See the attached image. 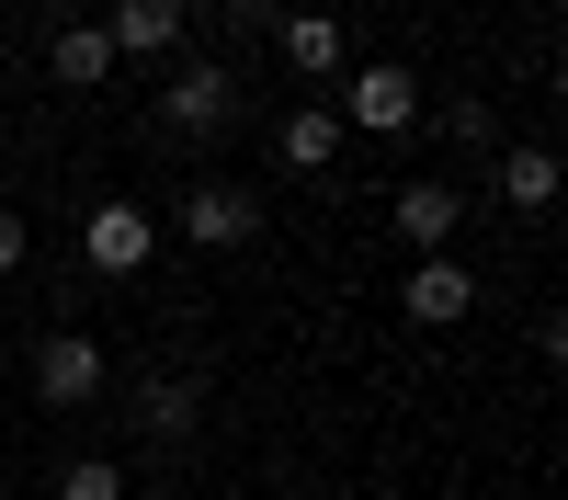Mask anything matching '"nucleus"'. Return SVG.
<instances>
[{"label": "nucleus", "instance_id": "nucleus-6", "mask_svg": "<svg viewBox=\"0 0 568 500\" xmlns=\"http://www.w3.org/2000/svg\"><path fill=\"white\" fill-rule=\"evenodd\" d=\"M103 376H114V364H103L91 330H45V341H34V398H45V409H91Z\"/></svg>", "mask_w": 568, "mask_h": 500}, {"label": "nucleus", "instance_id": "nucleus-2", "mask_svg": "<svg viewBox=\"0 0 568 500\" xmlns=\"http://www.w3.org/2000/svg\"><path fill=\"white\" fill-rule=\"evenodd\" d=\"M420 125V80L398 58H353L342 69V136H409Z\"/></svg>", "mask_w": 568, "mask_h": 500}, {"label": "nucleus", "instance_id": "nucleus-11", "mask_svg": "<svg viewBox=\"0 0 568 500\" xmlns=\"http://www.w3.org/2000/svg\"><path fill=\"white\" fill-rule=\"evenodd\" d=\"M489 205H511V216H546V205H557V149H535V136L489 149Z\"/></svg>", "mask_w": 568, "mask_h": 500}, {"label": "nucleus", "instance_id": "nucleus-4", "mask_svg": "<svg viewBox=\"0 0 568 500\" xmlns=\"http://www.w3.org/2000/svg\"><path fill=\"white\" fill-rule=\"evenodd\" d=\"M103 45H114V69H171L182 45H194V12H182V0H114Z\"/></svg>", "mask_w": 568, "mask_h": 500}, {"label": "nucleus", "instance_id": "nucleus-7", "mask_svg": "<svg viewBox=\"0 0 568 500\" xmlns=\"http://www.w3.org/2000/svg\"><path fill=\"white\" fill-rule=\"evenodd\" d=\"M273 58L296 69L307 91H329V80L353 69V23H342V12H284V23H273Z\"/></svg>", "mask_w": 568, "mask_h": 500}, {"label": "nucleus", "instance_id": "nucleus-16", "mask_svg": "<svg viewBox=\"0 0 568 500\" xmlns=\"http://www.w3.org/2000/svg\"><path fill=\"white\" fill-rule=\"evenodd\" d=\"M23 262H34V227H23L12 205H0V285H12V273H23Z\"/></svg>", "mask_w": 568, "mask_h": 500}, {"label": "nucleus", "instance_id": "nucleus-13", "mask_svg": "<svg viewBox=\"0 0 568 500\" xmlns=\"http://www.w3.org/2000/svg\"><path fill=\"white\" fill-rule=\"evenodd\" d=\"M45 80H58V91H103V80H114L103 23H45Z\"/></svg>", "mask_w": 568, "mask_h": 500}, {"label": "nucleus", "instance_id": "nucleus-14", "mask_svg": "<svg viewBox=\"0 0 568 500\" xmlns=\"http://www.w3.org/2000/svg\"><path fill=\"white\" fill-rule=\"evenodd\" d=\"M58 500H125V455H69V467H58Z\"/></svg>", "mask_w": 568, "mask_h": 500}, {"label": "nucleus", "instance_id": "nucleus-10", "mask_svg": "<svg viewBox=\"0 0 568 500\" xmlns=\"http://www.w3.org/2000/svg\"><path fill=\"white\" fill-rule=\"evenodd\" d=\"M398 251L409 262H433V251H455V227H466V194H455V182H398Z\"/></svg>", "mask_w": 568, "mask_h": 500}, {"label": "nucleus", "instance_id": "nucleus-3", "mask_svg": "<svg viewBox=\"0 0 568 500\" xmlns=\"http://www.w3.org/2000/svg\"><path fill=\"white\" fill-rule=\"evenodd\" d=\"M80 262L114 273V285H125V273H149V262H160V216L136 205V194H103V205L80 216Z\"/></svg>", "mask_w": 568, "mask_h": 500}, {"label": "nucleus", "instance_id": "nucleus-9", "mask_svg": "<svg viewBox=\"0 0 568 500\" xmlns=\"http://www.w3.org/2000/svg\"><path fill=\"white\" fill-rule=\"evenodd\" d=\"M398 307H409V330H455V318L478 307V273H466L455 251H433V262H409V285H398Z\"/></svg>", "mask_w": 568, "mask_h": 500}, {"label": "nucleus", "instance_id": "nucleus-12", "mask_svg": "<svg viewBox=\"0 0 568 500\" xmlns=\"http://www.w3.org/2000/svg\"><path fill=\"white\" fill-rule=\"evenodd\" d=\"M273 160H284V171H329V160H342V103H329V91H307V103L273 125Z\"/></svg>", "mask_w": 568, "mask_h": 500}, {"label": "nucleus", "instance_id": "nucleus-5", "mask_svg": "<svg viewBox=\"0 0 568 500\" xmlns=\"http://www.w3.org/2000/svg\"><path fill=\"white\" fill-rule=\"evenodd\" d=\"M171 227H182L194 251H251V239H262V194H251V182H194Z\"/></svg>", "mask_w": 568, "mask_h": 500}, {"label": "nucleus", "instance_id": "nucleus-15", "mask_svg": "<svg viewBox=\"0 0 568 500\" xmlns=\"http://www.w3.org/2000/svg\"><path fill=\"white\" fill-rule=\"evenodd\" d=\"M433 136H455V149H478V160H489V149H500V114L478 103V91H455V103H444V125H433Z\"/></svg>", "mask_w": 568, "mask_h": 500}, {"label": "nucleus", "instance_id": "nucleus-1", "mask_svg": "<svg viewBox=\"0 0 568 500\" xmlns=\"http://www.w3.org/2000/svg\"><path fill=\"white\" fill-rule=\"evenodd\" d=\"M227 125H240V69L227 58H171L160 136H227Z\"/></svg>", "mask_w": 568, "mask_h": 500}, {"label": "nucleus", "instance_id": "nucleus-17", "mask_svg": "<svg viewBox=\"0 0 568 500\" xmlns=\"http://www.w3.org/2000/svg\"><path fill=\"white\" fill-rule=\"evenodd\" d=\"M284 23V0H227V34H273Z\"/></svg>", "mask_w": 568, "mask_h": 500}, {"label": "nucleus", "instance_id": "nucleus-8", "mask_svg": "<svg viewBox=\"0 0 568 500\" xmlns=\"http://www.w3.org/2000/svg\"><path fill=\"white\" fill-rule=\"evenodd\" d=\"M125 409H136V432H149V443H194V421H205V387L182 376V364H149V376L125 387Z\"/></svg>", "mask_w": 568, "mask_h": 500}]
</instances>
